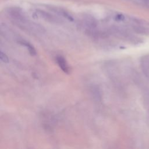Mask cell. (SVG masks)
Masks as SVG:
<instances>
[{
    "label": "cell",
    "instance_id": "6da1fadb",
    "mask_svg": "<svg viewBox=\"0 0 149 149\" xmlns=\"http://www.w3.org/2000/svg\"><path fill=\"white\" fill-rule=\"evenodd\" d=\"M56 62L59 66L63 72H65L66 74L69 73V68L65 59L63 56L61 55L58 56L56 57Z\"/></svg>",
    "mask_w": 149,
    "mask_h": 149
},
{
    "label": "cell",
    "instance_id": "7a4b0ae2",
    "mask_svg": "<svg viewBox=\"0 0 149 149\" xmlns=\"http://www.w3.org/2000/svg\"><path fill=\"white\" fill-rule=\"evenodd\" d=\"M142 67L143 69V71L147 76L149 77V59L146 58L142 61Z\"/></svg>",
    "mask_w": 149,
    "mask_h": 149
},
{
    "label": "cell",
    "instance_id": "3957f363",
    "mask_svg": "<svg viewBox=\"0 0 149 149\" xmlns=\"http://www.w3.org/2000/svg\"><path fill=\"white\" fill-rule=\"evenodd\" d=\"M22 44L25 45L27 48L31 56H34L36 55V51L35 48H34V47L31 44H30V43H29L27 42H23Z\"/></svg>",
    "mask_w": 149,
    "mask_h": 149
},
{
    "label": "cell",
    "instance_id": "277c9868",
    "mask_svg": "<svg viewBox=\"0 0 149 149\" xmlns=\"http://www.w3.org/2000/svg\"><path fill=\"white\" fill-rule=\"evenodd\" d=\"M0 58H1V60L4 63L9 62V58L8 56L5 54H4L2 51H1L0 52Z\"/></svg>",
    "mask_w": 149,
    "mask_h": 149
}]
</instances>
